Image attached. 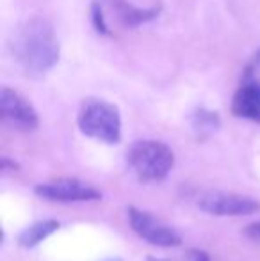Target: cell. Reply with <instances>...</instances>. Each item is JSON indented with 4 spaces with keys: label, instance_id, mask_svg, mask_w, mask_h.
Segmentation results:
<instances>
[{
    "label": "cell",
    "instance_id": "16",
    "mask_svg": "<svg viewBox=\"0 0 260 261\" xmlns=\"http://www.w3.org/2000/svg\"><path fill=\"white\" fill-rule=\"evenodd\" d=\"M253 62H255V64H257L258 68H260V50H258L257 54H255V57H253Z\"/></svg>",
    "mask_w": 260,
    "mask_h": 261
},
{
    "label": "cell",
    "instance_id": "10",
    "mask_svg": "<svg viewBox=\"0 0 260 261\" xmlns=\"http://www.w3.org/2000/svg\"><path fill=\"white\" fill-rule=\"evenodd\" d=\"M61 227L59 220L56 219H49V220H38L36 224L29 226L25 231H21V234L18 237V244L23 249H32L43 242L45 238H49L52 233H56Z\"/></svg>",
    "mask_w": 260,
    "mask_h": 261
},
{
    "label": "cell",
    "instance_id": "3",
    "mask_svg": "<svg viewBox=\"0 0 260 261\" xmlns=\"http://www.w3.org/2000/svg\"><path fill=\"white\" fill-rule=\"evenodd\" d=\"M129 165L141 181H162L173 169L175 155L170 146L159 141H137L127 155Z\"/></svg>",
    "mask_w": 260,
    "mask_h": 261
},
{
    "label": "cell",
    "instance_id": "5",
    "mask_svg": "<svg viewBox=\"0 0 260 261\" xmlns=\"http://www.w3.org/2000/svg\"><path fill=\"white\" fill-rule=\"evenodd\" d=\"M0 116L4 123L16 130L32 132L39 126V117L34 107L11 87H2L0 91Z\"/></svg>",
    "mask_w": 260,
    "mask_h": 261
},
{
    "label": "cell",
    "instance_id": "13",
    "mask_svg": "<svg viewBox=\"0 0 260 261\" xmlns=\"http://www.w3.org/2000/svg\"><path fill=\"white\" fill-rule=\"evenodd\" d=\"M243 233L246 234L250 240L260 242V222H253V224H250V226H246L243 229Z\"/></svg>",
    "mask_w": 260,
    "mask_h": 261
},
{
    "label": "cell",
    "instance_id": "4",
    "mask_svg": "<svg viewBox=\"0 0 260 261\" xmlns=\"http://www.w3.org/2000/svg\"><path fill=\"white\" fill-rule=\"evenodd\" d=\"M129 220L130 227L148 244L157 245V247H177L182 244L180 234L159 219L152 215V213L139 210L135 206L129 208Z\"/></svg>",
    "mask_w": 260,
    "mask_h": 261
},
{
    "label": "cell",
    "instance_id": "8",
    "mask_svg": "<svg viewBox=\"0 0 260 261\" xmlns=\"http://www.w3.org/2000/svg\"><path fill=\"white\" fill-rule=\"evenodd\" d=\"M232 114L241 119L260 123V79L246 71L232 100Z\"/></svg>",
    "mask_w": 260,
    "mask_h": 261
},
{
    "label": "cell",
    "instance_id": "9",
    "mask_svg": "<svg viewBox=\"0 0 260 261\" xmlns=\"http://www.w3.org/2000/svg\"><path fill=\"white\" fill-rule=\"evenodd\" d=\"M105 7L114 14L116 21L125 29H135L143 23L155 20L160 13V7H137L129 0H104Z\"/></svg>",
    "mask_w": 260,
    "mask_h": 261
},
{
    "label": "cell",
    "instance_id": "17",
    "mask_svg": "<svg viewBox=\"0 0 260 261\" xmlns=\"http://www.w3.org/2000/svg\"><path fill=\"white\" fill-rule=\"evenodd\" d=\"M146 261H170V259H159V258H152V256H150Z\"/></svg>",
    "mask_w": 260,
    "mask_h": 261
},
{
    "label": "cell",
    "instance_id": "7",
    "mask_svg": "<svg viewBox=\"0 0 260 261\" xmlns=\"http://www.w3.org/2000/svg\"><path fill=\"white\" fill-rule=\"evenodd\" d=\"M36 194L43 199L59 201V203H77V201H97L102 194L97 189L86 185L80 179L63 178L56 181L43 183L36 187Z\"/></svg>",
    "mask_w": 260,
    "mask_h": 261
},
{
    "label": "cell",
    "instance_id": "11",
    "mask_svg": "<svg viewBox=\"0 0 260 261\" xmlns=\"http://www.w3.org/2000/svg\"><path fill=\"white\" fill-rule=\"evenodd\" d=\"M193 128H195V132L200 137L214 134L219 128L218 112H212V110L207 109H198L195 116H193Z\"/></svg>",
    "mask_w": 260,
    "mask_h": 261
},
{
    "label": "cell",
    "instance_id": "12",
    "mask_svg": "<svg viewBox=\"0 0 260 261\" xmlns=\"http://www.w3.org/2000/svg\"><path fill=\"white\" fill-rule=\"evenodd\" d=\"M91 14H93V25L97 29V32L100 34H109V27L105 23V16H104V4L94 2L91 7Z\"/></svg>",
    "mask_w": 260,
    "mask_h": 261
},
{
    "label": "cell",
    "instance_id": "6",
    "mask_svg": "<svg viewBox=\"0 0 260 261\" xmlns=\"http://www.w3.org/2000/svg\"><path fill=\"white\" fill-rule=\"evenodd\" d=\"M198 206L203 212L221 217L251 215L260 210V201L232 192H205L198 199Z\"/></svg>",
    "mask_w": 260,
    "mask_h": 261
},
{
    "label": "cell",
    "instance_id": "1",
    "mask_svg": "<svg viewBox=\"0 0 260 261\" xmlns=\"http://www.w3.org/2000/svg\"><path fill=\"white\" fill-rule=\"evenodd\" d=\"M9 48L27 75L41 76L59 62L61 46L54 27L45 18H29L11 34Z\"/></svg>",
    "mask_w": 260,
    "mask_h": 261
},
{
    "label": "cell",
    "instance_id": "18",
    "mask_svg": "<svg viewBox=\"0 0 260 261\" xmlns=\"http://www.w3.org/2000/svg\"><path fill=\"white\" fill-rule=\"evenodd\" d=\"M107 261H122V259H118V258H116V259H107Z\"/></svg>",
    "mask_w": 260,
    "mask_h": 261
},
{
    "label": "cell",
    "instance_id": "2",
    "mask_svg": "<svg viewBox=\"0 0 260 261\" xmlns=\"http://www.w3.org/2000/svg\"><path fill=\"white\" fill-rule=\"evenodd\" d=\"M79 130L91 139L105 144L122 141V116L116 105L104 100H87L77 117Z\"/></svg>",
    "mask_w": 260,
    "mask_h": 261
},
{
    "label": "cell",
    "instance_id": "15",
    "mask_svg": "<svg viewBox=\"0 0 260 261\" xmlns=\"http://www.w3.org/2000/svg\"><path fill=\"white\" fill-rule=\"evenodd\" d=\"M0 169H2V171H7V169H18V164L16 162H13V160H9V158H6L4 156L2 158V165H0Z\"/></svg>",
    "mask_w": 260,
    "mask_h": 261
},
{
    "label": "cell",
    "instance_id": "14",
    "mask_svg": "<svg viewBox=\"0 0 260 261\" xmlns=\"http://www.w3.org/2000/svg\"><path fill=\"white\" fill-rule=\"evenodd\" d=\"M187 261H210V258H208L203 251H196V249H193L187 256Z\"/></svg>",
    "mask_w": 260,
    "mask_h": 261
}]
</instances>
